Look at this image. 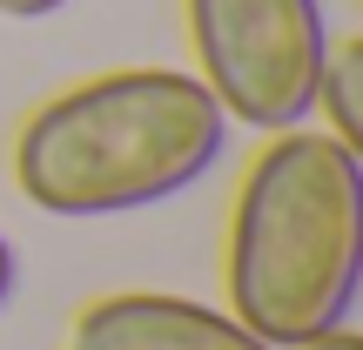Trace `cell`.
<instances>
[{
    "mask_svg": "<svg viewBox=\"0 0 363 350\" xmlns=\"http://www.w3.org/2000/svg\"><path fill=\"white\" fill-rule=\"evenodd\" d=\"M13 283H21V256H13V243L0 236V310L13 303Z\"/></svg>",
    "mask_w": 363,
    "mask_h": 350,
    "instance_id": "obj_7",
    "label": "cell"
},
{
    "mask_svg": "<svg viewBox=\"0 0 363 350\" xmlns=\"http://www.w3.org/2000/svg\"><path fill=\"white\" fill-rule=\"evenodd\" d=\"M316 115L330 121L323 135H337L350 155H363V40L330 48L323 81H316Z\"/></svg>",
    "mask_w": 363,
    "mask_h": 350,
    "instance_id": "obj_5",
    "label": "cell"
},
{
    "mask_svg": "<svg viewBox=\"0 0 363 350\" xmlns=\"http://www.w3.org/2000/svg\"><path fill=\"white\" fill-rule=\"evenodd\" d=\"M195 67L216 108L242 128L283 135L316 115V81L330 61L323 0H182Z\"/></svg>",
    "mask_w": 363,
    "mask_h": 350,
    "instance_id": "obj_3",
    "label": "cell"
},
{
    "mask_svg": "<svg viewBox=\"0 0 363 350\" xmlns=\"http://www.w3.org/2000/svg\"><path fill=\"white\" fill-rule=\"evenodd\" d=\"M229 317L303 350L350 324L363 290V155L323 128H283L249 162L222 243Z\"/></svg>",
    "mask_w": 363,
    "mask_h": 350,
    "instance_id": "obj_2",
    "label": "cell"
},
{
    "mask_svg": "<svg viewBox=\"0 0 363 350\" xmlns=\"http://www.w3.org/2000/svg\"><path fill=\"white\" fill-rule=\"evenodd\" d=\"M67 350H276L229 310H208L169 290H115L94 297L67 330Z\"/></svg>",
    "mask_w": 363,
    "mask_h": 350,
    "instance_id": "obj_4",
    "label": "cell"
},
{
    "mask_svg": "<svg viewBox=\"0 0 363 350\" xmlns=\"http://www.w3.org/2000/svg\"><path fill=\"white\" fill-rule=\"evenodd\" d=\"M303 350H363V337H357L350 324H337V330H323V337H310Z\"/></svg>",
    "mask_w": 363,
    "mask_h": 350,
    "instance_id": "obj_8",
    "label": "cell"
},
{
    "mask_svg": "<svg viewBox=\"0 0 363 350\" xmlns=\"http://www.w3.org/2000/svg\"><path fill=\"white\" fill-rule=\"evenodd\" d=\"M67 0H0V21H48V13H61Z\"/></svg>",
    "mask_w": 363,
    "mask_h": 350,
    "instance_id": "obj_6",
    "label": "cell"
},
{
    "mask_svg": "<svg viewBox=\"0 0 363 350\" xmlns=\"http://www.w3.org/2000/svg\"><path fill=\"white\" fill-rule=\"evenodd\" d=\"M229 148V115L195 75L115 67L40 102L13 135V189L61 222L175 202Z\"/></svg>",
    "mask_w": 363,
    "mask_h": 350,
    "instance_id": "obj_1",
    "label": "cell"
}]
</instances>
